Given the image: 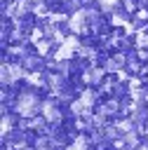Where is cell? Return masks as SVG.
<instances>
[{"instance_id": "3957f363", "label": "cell", "mask_w": 148, "mask_h": 150, "mask_svg": "<svg viewBox=\"0 0 148 150\" xmlns=\"http://www.w3.org/2000/svg\"><path fill=\"white\" fill-rule=\"evenodd\" d=\"M21 75H23V66H19V63H16V66H9V63L2 66V82H5V84L21 80Z\"/></svg>"}, {"instance_id": "5b68a950", "label": "cell", "mask_w": 148, "mask_h": 150, "mask_svg": "<svg viewBox=\"0 0 148 150\" xmlns=\"http://www.w3.org/2000/svg\"><path fill=\"white\" fill-rule=\"evenodd\" d=\"M80 101H82L85 105H92V103H94V91H92V89H87V91L82 94V98H80Z\"/></svg>"}, {"instance_id": "8992f818", "label": "cell", "mask_w": 148, "mask_h": 150, "mask_svg": "<svg viewBox=\"0 0 148 150\" xmlns=\"http://www.w3.org/2000/svg\"><path fill=\"white\" fill-rule=\"evenodd\" d=\"M101 9H115L117 7V0H99Z\"/></svg>"}, {"instance_id": "7a4b0ae2", "label": "cell", "mask_w": 148, "mask_h": 150, "mask_svg": "<svg viewBox=\"0 0 148 150\" xmlns=\"http://www.w3.org/2000/svg\"><path fill=\"white\" fill-rule=\"evenodd\" d=\"M89 12L87 9H78L70 19H68V28L73 30V33H85L87 28H89Z\"/></svg>"}, {"instance_id": "277c9868", "label": "cell", "mask_w": 148, "mask_h": 150, "mask_svg": "<svg viewBox=\"0 0 148 150\" xmlns=\"http://www.w3.org/2000/svg\"><path fill=\"white\" fill-rule=\"evenodd\" d=\"M42 115H45V120H47V122H54V124H56V122H61V112H59V108H56V105H52L49 101H47V103H42Z\"/></svg>"}, {"instance_id": "6da1fadb", "label": "cell", "mask_w": 148, "mask_h": 150, "mask_svg": "<svg viewBox=\"0 0 148 150\" xmlns=\"http://www.w3.org/2000/svg\"><path fill=\"white\" fill-rule=\"evenodd\" d=\"M14 110H16V115H21V117H35L38 110H42V103H40L38 96H33V94H21L19 101L14 103Z\"/></svg>"}]
</instances>
